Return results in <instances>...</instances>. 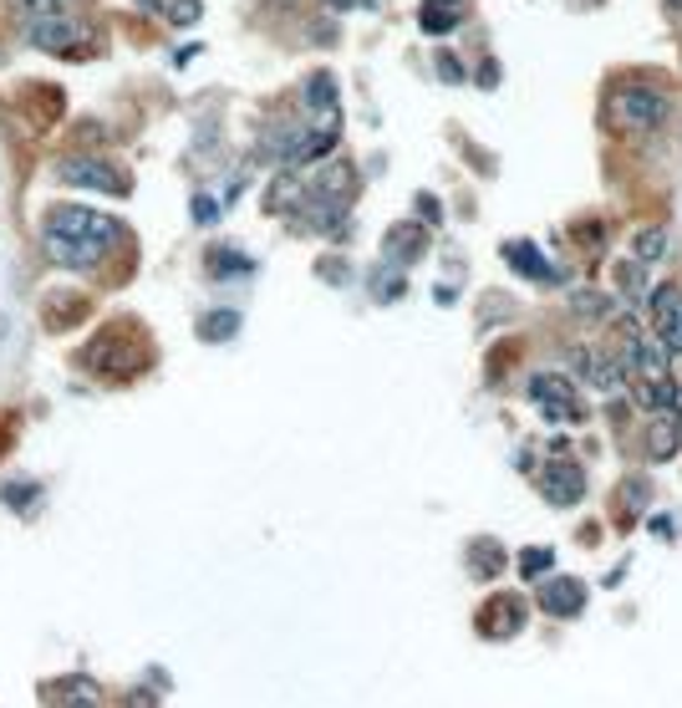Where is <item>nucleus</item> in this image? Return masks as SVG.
Here are the masks:
<instances>
[{"instance_id":"nucleus-9","label":"nucleus","mask_w":682,"mask_h":708,"mask_svg":"<svg viewBox=\"0 0 682 708\" xmlns=\"http://www.w3.org/2000/svg\"><path fill=\"white\" fill-rule=\"evenodd\" d=\"M383 250L393 266H413L417 255L428 250V230H423V224H393L383 235Z\"/></svg>"},{"instance_id":"nucleus-17","label":"nucleus","mask_w":682,"mask_h":708,"mask_svg":"<svg viewBox=\"0 0 682 708\" xmlns=\"http://www.w3.org/2000/svg\"><path fill=\"white\" fill-rule=\"evenodd\" d=\"M667 255V230H636V260L652 266V260H662Z\"/></svg>"},{"instance_id":"nucleus-19","label":"nucleus","mask_w":682,"mask_h":708,"mask_svg":"<svg viewBox=\"0 0 682 708\" xmlns=\"http://www.w3.org/2000/svg\"><path fill=\"white\" fill-rule=\"evenodd\" d=\"M234 326H240V317H234V311H215V317H204L200 321V332L209 342H230L234 337Z\"/></svg>"},{"instance_id":"nucleus-5","label":"nucleus","mask_w":682,"mask_h":708,"mask_svg":"<svg viewBox=\"0 0 682 708\" xmlns=\"http://www.w3.org/2000/svg\"><path fill=\"white\" fill-rule=\"evenodd\" d=\"M540 494H545L550 505H576L586 494V474L570 464V459H550L545 469H540Z\"/></svg>"},{"instance_id":"nucleus-4","label":"nucleus","mask_w":682,"mask_h":708,"mask_svg":"<svg viewBox=\"0 0 682 708\" xmlns=\"http://www.w3.org/2000/svg\"><path fill=\"white\" fill-rule=\"evenodd\" d=\"M530 398L540 403V413H545L550 423H581V403H576V392H570L566 377H555V372H540V377H530Z\"/></svg>"},{"instance_id":"nucleus-29","label":"nucleus","mask_w":682,"mask_h":708,"mask_svg":"<svg viewBox=\"0 0 682 708\" xmlns=\"http://www.w3.org/2000/svg\"><path fill=\"white\" fill-rule=\"evenodd\" d=\"M667 11H678V16H682V0H667Z\"/></svg>"},{"instance_id":"nucleus-27","label":"nucleus","mask_w":682,"mask_h":708,"mask_svg":"<svg viewBox=\"0 0 682 708\" xmlns=\"http://www.w3.org/2000/svg\"><path fill=\"white\" fill-rule=\"evenodd\" d=\"M417 209H423L428 220H438V199H433V194H417Z\"/></svg>"},{"instance_id":"nucleus-2","label":"nucleus","mask_w":682,"mask_h":708,"mask_svg":"<svg viewBox=\"0 0 682 708\" xmlns=\"http://www.w3.org/2000/svg\"><path fill=\"white\" fill-rule=\"evenodd\" d=\"M672 113V102L657 87H612L606 92V128L616 133H657Z\"/></svg>"},{"instance_id":"nucleus-25","label":"nucleus","mask_w":682,"mask_h":708,"mask_svg":"<svg viewBox=\"0 0 682 708\" xmlns=\"http://www.w3.org/2000/svg\"><path fill=\"white\" fill-rule=\"evenodd\" d=\"M215 215H219V209H215V199H194V220H200V224H209V220H215Z\"/></svg>"},{"instance_id":"nucleus-7","label":"nucleus","mask_w":682,"mask_h":708,"mask_svg":"<svg viewBox=\"0 0 682 708\" xmlns=\"http://www.w3.org/2000/svg\"><path fill=\"white\" fill-rule=\"evenodd\" d=\"M586 607V587L576 576H545L540 581V612L545 617H581Z\"/></svg>"},{"instance_id":"nucleus-21","label":"nucleus","mask_w":682,"mask_h":708,"mask_svg":"<svg viewBox=\"0 0 682 708\" xmlns=\"http://www.w3.org/2000/svg\"><path fill=\"white\" fill-rule=\"evenodd\" d=\"M647 479H627V485H621V510H627V515H636V510L647 505Z\"/></svg>"},{"instance_id":"nucleus-3","label":"nucleus","mask_w":682,"mask_h":708,"mask_svg":"<svg viewBox=\"0 0 682 708\" xmlns=\"http://www.w3.org/2000/svg\"><path fill=\"white\" fill-rule=\"evenodd\" d=\"M21 31H26V41L41 51H56V56H82V21L72 16V11H62V16H41V21H21Z\"/></svg>"},{"instance_id":"nucleus-12","label":"nucleus","mask_w":682,"mask_h":708,"mask_svg":"<svg viewBox=\"0 0 682 708\" xmlns=\"http://www.w3.org/2000/svg\"><path fill=\"white\" fill-rule=\"evenodd\" d=\"M576 368L586 372V383L601 392H616L621 388V362H612V357H601L596 347H586V352H576Z\"/></svg>"},{"instance_id":"nucleus-22","label":"nucleus","mask_w":682,"mask_h":708,"mask_svg":"<svg viewBox=\"0 0 682 708\" xmlns=\"http://www.w3.org/2000/svg\"><path fill=\"white\" fill-rule=\"evenodd\" d=\"M164 16L179 21V26H194L200 21V0H164Z\"/></svg>"},{"instance_id":"nucleus-15","label":"nucleus","mask_w":682,"mask_h":708,"mask_svg":"<svg viewBox=\"0 0 682 708\" xmlns=\"http://www.w3.org/2000/svg\"><path fill=\"white\" fill-rule=\"evenodd\" d=\"M678 443H682L678 423H657V428L647 434V459H657V464H662V459L678 454Z\"/></svg>"},{"instance_id":"nucleus-28","label":"nucleus","mask_w":682,"mask_h":708,"mask_svg":"<svg viewBox=\"0 0 682 708\" xmlns=\"http://www.w3.org/2000/svg\"><path fill=\"white\" fill-rule=\"evenodd\" d=\"M336 11H357V5H372V0H332Z\"/></svg>"},{"instance_id":"nucleus-13","label":"nucleus","mask_w":682,"mask_h":708,"mask_svg":"<svg viewBox=\"0 0 682 708\" xmlns=\"http://www.w3.org/2000/svg\"><path fill=\"white\" fill-rule=\"evenodd\" d=\"M464 21V5H453V0H428L423 11H417V26L428 36H443V31H453Z\"/></svg>"},{"instance_id":"nucleus-18","label":"nucleus","mask_w":682,"mask_h":708,"mask_svg":"<svg viewBox=\"0 0 682 708\" xmlns=\"http://www.w3.org/2000/svg\"><path fill=\"white\" fill-rule=\"evenodd\" d=\"M306 102H311L317 113H326V118H336V82H332V77H311V92H306Z\"/></svg>"},{"instance_id":"nucleus-26","label":"nucleus","mask_w":682,"mask_h":708,"mask_svg":"<svg viewBox=\"0 0 682 708\" xmlns=\"http://www.w3.org/2000/svg\"><path fill=\"white\" fill-rule=\"evenodd\" d=\"M479 82L494 87V82H500V67H494V62H484V67H479Z\"/></svg>"},{"instance_id":"nucleus-16","label":"nucleus","mask_w":682,"mask_h":708,"mask_svg":"<svg viewBox=\"0 0 682 708\" xmlns=\"http://www.w3.org/2000/svg\"><path fill=\"white\" fill-rule=\"evenodd\" d=\"M616 286L627 291V296H642V291H647V270H642V260H616Z\"/></svg>"},{"instance_id":"nucleus-14","label":"nucleus","mask_w":682,"mask_h":708,"mask_svg":"<svg viewBox=\"0 0 682 708\" xmlns=\"http://www.w3.org/2000/svg\"><path fill=\"white\" fill-rule=\"evenodd\" d=\"M468 566L489 581V576H500L504 571V551H500V540H474L468 545Z\"/></svg>"},{"instance_id":"nucleus-10","label":"nucleus","mask_w":682,"mask_h":708,"mask_svg":"<svg viewBox=\"0 0 682 708\" xmlns=\"http://www.w3.org/2000/svg\"><path fill=\"white\" fill-rule=\"evenodd\" d=\"M51 708H102V688L92 678H56L47 683Z\"/></svg>"},{"instance_id":"nucleus-23","label":"nucleus","mask_w":682,"mask_h":708,"mask_svg":"<svg viewBox=\"0 0 682 708\" xmlns=\"http://www.w3.org/2000/svg\"><path fill=\"white\" fill-rule=\"evenodd\" d=\"M372 291H377V301H398V296H402V275H383V270H377V275H372Z\"/></svg>"},{"instance_id":"nucleus-11","label":"nucleus","mask_w":682,"mask_h":708,"mask_svg":"<svg viewBox=\"0 0 682 708\" xmlns=\"http://www.w3.org/2000/svg\"><path fill=\"white\" fill-rule=\"evenodd\" d=\"M504 260H510L519 275H530V281H561V270L550 266V260L535 250L530 240H510V245H504Z\"/></svg>"},{"instance_id":"nucleus-24","label":"nucleus","mask_w":682,"mask_h":708,"mask_svg":"<svg viewBox=\"0 0 682 708\" xmlns=\"http://www.w3.org/2000/svg\"><path fill=\"white\" fill-rule=\"evenodd\" d=\"M438 72H443V77H449V82H464V67H459V62H453V56H438Z\"/></svg>"},{"instance_id":"nucleus-1","label":"nucleus","mask_w":682,"mask_h":708,"mask_svg":"<svg viewBox=\"0 0 682 708\" xmlns=\"http://www.w3.org/2000/svg\"><path fill=\"white\" fill-rule=\"evenodd\" d=\"M41 240H47V250L56 266L92 270L117 250L123 224L98 215V209H82V204H56L47 220H41Z\"/></svg>"},{"instance_id":"nucleus-6","label":"nucleus","mask_w":682,"mask_h":708,"mask_svg":"<svg viewBox=\"0 0 682 708\" xmlns=\"http://www.w3.org/2000/svg\"><path fill=\"white\" fill-rule=\"evenodd\" d=\"M62 179L67 184H87V189H102V194H128V173L113 169V164H102V158H72L62 164Z\"/></svg>"},{"instance_id":"nucleus-20","label":"nucleus","mask_w":682,"mask_h":708,"mask_svg":"<svg viewBox=\"0 0 682 708\" xmlns=\"http://www.w3.org/2000/svg\"><path fill=\"white\" fill-rule=\"evenodd\" d=\"M550 561H555V551H550V545H530V551L519 556V571L530 576V581H540V571H550Z\"/></svg>"},{"instance_id":"nucleus-8","label":"nucleus","mask_w":682,"mask_h":708,"mask_svg":"<svg viewBox=\"0 0 682 708\" xmlns=\"http://www.w3.org/2000/svg\"><path fill=\"white\" fill-rule=\"evenodd\" d=\"M519 627H525V602L519 596H494V602H484L479 612V632L484 638H515Z\"/></svg>"}]
</instances>
